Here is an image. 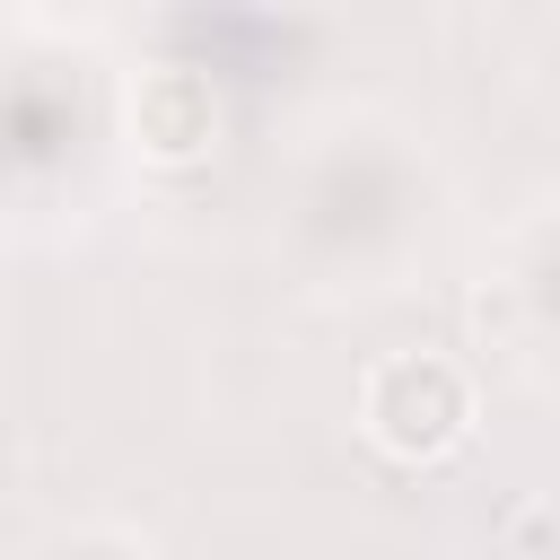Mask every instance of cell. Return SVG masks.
<instances>
[{"label": "cell", "mask_w": 560, "mask_h": 560, "mask_svg": "<svg viewBox=\"0 0 560 560\" xmlns=\"http://www.w3.org/2000/svg\"><path fill=\"white\" fill-rule=\"evenodd\" d=\"M359 429L394 464H438L472 438V376L446 350H385L359 376Z\"/></svg>", "instance_id": "obj_1"}, {"label": "cell", "mask_w": 560, "mask_h": 560, "mask_svg": "<svg viewBox=\"0 0 560 560\" xmlns=\"http://www.w3.org/2000/svg\"><path fill=\"white\" fill-rule=\"evenodd\" d=\"M131 140H140V158H158V166L210 158V140H219V96H210V79H201V70H149V79L131 88Z\"/></svg>", "instance_id": "obj_2"}]
</instances>
